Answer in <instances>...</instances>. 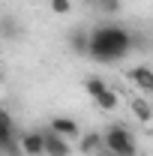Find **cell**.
<instances>
[{
  "instance_id": "cell-15",
  "label": "cell",
  "mask_w": 153,
  "mask_h": 156,
  "mask_svg": "<svg viewBox=\"0 0 153 156\" xmlns=\"http://www.w3.org/2000/svg\"><path fill=\"white\" fill-rule=\"evenodd\" d=\"M102 12H120V0H93Z\"/></svg>"
},
{
  "instance_id": "cell-17",
  "label": "cell",
  "mask_w": 153,
  "mask_h": 156,
  "mask_svg": "<svg viewBox=\"0 0 153 156\" xmlns=\"http://www.w3.org/2000/svg\"><path fill=\"white\" fill-rule=\"evenodd\" d=\"M0 156H3V153H0Z\"/></svg>"
},
{
  "instance_id": "cell-7",
  "label": "cell",
  "mask_w": 153,
  "mask_h": 156,
  "mask_svg": "<svg viewBox=\"0 0 153 156\" xmlns=\"http://www.w3.org/2000/svg\"><path fill=\"white\" fill-rule=\"evenodd\" d=\"M129 78L135 81V87H141L144 93H153V69L150 66H132Z\"/></svg>"
},
{
  "instance_id": "cell-13",
  "label": "cell",
  "mask_w": 153,
  "mask_h": 156,
  "mask_svg": "<svg viewBox=\"0 0 153 156\" xmlns=\"http://www.w3.org/2000/svg\"><path fill=\"white\" fill-rule=\"evenodd\" d=\"M0 36H3V39L18 36V21H15V18H0Z\"/></svg>"
},
{
  "instance_id": "cell-11",
  "label": "cell",
  "mask_w": 153,
  "mask_h": 156,
  "mask_svg": "<svg viewBox=\"0 0 153 156\" xmlns=\"http://www.w3.org/2000/svg\"><path fill=\"white\" fill-rule=\"evenodd\" d=\"M84 90H87V93L96 99L99 93H105V90H108V84H105L99 75H90V78H84Z\"/></svg>"
},
{
  "instance_id": "cell-8",
  "label": "cell",
  "mask_w": 153,
  "mask_h": 156,
  "mask_svg": "<svg viewBox=\"0 0 153 156\" xmlns=\"http://www.w3.org/2000/svg\"><path fill=\"white\" fill-rule=\"evenodd\" d=\"M69 45H72V51H75V54H87L90 33H87V30H81V27H75V30L69 33Z\"/></svg>"
},
{
  "instance_id": "cell-3",
  "label": "cell",
  "mask_w": 153,
  "mask_h": 156,
  "mask_svg": "<svg viewBox=\"0 0 153 156\" xmlns=\"http://www.w3.org/2000/svg\"><path fill=\"white\" fill-rule=\"evenodd\" d=\"M0 153L3 156H24L21 141L15 138V120L3 105H0Z\"/></svg>"
},
{
  "instance_id": "cell-10",
  "label": "cell",
  "mask_w": 153,
  "mask_h": 156,
  "mask_svg": "<svg viewBox=\"0 0 153 156\" xmlns=\"http://www.w3.org/2000/svg\"><path fill=\"white\" fill-rule=\"evenodd\" d=\"M93 102L99 105V108H102V111H114V108H117V102H120V96H117L114 90L108 87V90H105V93H99Z\"/></svg>"
},
{
  "instance_id": "cell-9",
  "label": "cell",
  "mask_w": 153,
  "mask_h": 156,
  "mask_svg": "<svg viewBox=\"0 0 153 156\" xmlns=\"http://www.w3.org/2000/svg\"><path fill=\"white\" fill-rule=\"evenodd\" d=\"M105 147V138L99 135V132H87V135L81 138V153H99Z\"/></svg>"
},
{
  "instance_id": "cell-12",
  "label": "cell",
  "mask_w": 153,
  "mask_h": 156,
  "mask_svg": "<svg viewBox=\"0 0 153 156\" xmlns=\"http://www.w3.org/2000/svg\"><path fill=\"white\" fill-rule=\"evenodd\" d=\"M132 114L138 117L141 123H150L153 111H150V105H147V99H132Z\"/></svg>"
},
{
  "instance_id": "cell-4",
  "label": "cell",
  "mask_w": 153,
  "mask_h": 156,
  "mask_svg": "<svg viewBox=\"0 0 153 156\" xmlns=\"http://www.w3.org/2000/svg\"><path fill=\"white\" fill-rule=\"evenodd\" d=\"M18 141L24 156H45V132H24Z\"/></svg>"
},
{
  "instance_id": "cell-5",
  "label": "cell",
  "mask_w": 153,
  "mask_h": 156,
  "mask_svg": "<svg viewBox=\"0 0 153 156\" xmlns=\"http://www.w3.org/2000/svg\"><path fill=\"white\" fill-rule=\"evenodd\" d=\"M69 141L51 129H45V156H69Z\"/></svg>"
},
{
  "instance_id": "cell-6",
  "label": "cell",
  "mask_w": 153,
  "mask_h": 156,
  "mask_svg": "<svg viewBox=\"0 0 153 156\" xmlns=\"http://www.w3.org/2000/svg\"><path fill=\"white\" fill-rule=\"evenodd\" d=\"M48 129H51V132H57V135H63V138H75V135H78V120L57 114V117H51Z\"/></svg>"
},
{
  "instance_id": "cell-14",
  "label": "cell",
  "mask_w": 153,
  "mask_h": 156,
  "mask_svg": "<svg viewBox=\"0 0 153 156\" xmlns=\"http://www.w3.org/2000/svg\"><path fill=\"white\" fill-rule=\"evenodd\" d=\"M51 12L54 15H66V12H72V3L69 0H51Z\"/></svg>"
},
{
  "instance_id": "cell-2",
  "label": "cell",
  "mask_w": 153,
  "mask_h": 156,
  "mask_svg": "<svg viewBox=\"0 0 153 156\" xmlns=\"http://www.w3.org/2000/svg\"><path fill=\"white\" fill-rule=\"evenodd\" d=\"M105 150L111 156H135L138 153V147H135V138H132V132L126 129V126H108V132H105Z\"/></svg>"
},
{
  "instance_id": "cell-16",
  "label": "cell",
  "mask_w": 153,
  "mask_h": 156,
  "mask_svg": "<svg viewBox=\"0 0 153 156\" xmlns=\"http://www.w3.org/2000/svg\"><path fill=\"white\" fill-rule=\"evenodd\" d=\"M0 81H3V72H0Z\"/></svg>"
},
{
  "instance_id": "cell-1",
  "label": "cell",
  "mask_w": 153,
  "mask_h": 156,
  "mask_svg": "<svg viewBox=\"0 0 153 156\" xmlns=\"http://www.w3.org/2000/svg\"><path fill=\"white\" fill-rule=\"evenodd\" d=\"M132 48V36L126 27L120 24H102L90 33V45H87V57L93 63H117L129 54Z\"/></svg>"
}]
</instances>
